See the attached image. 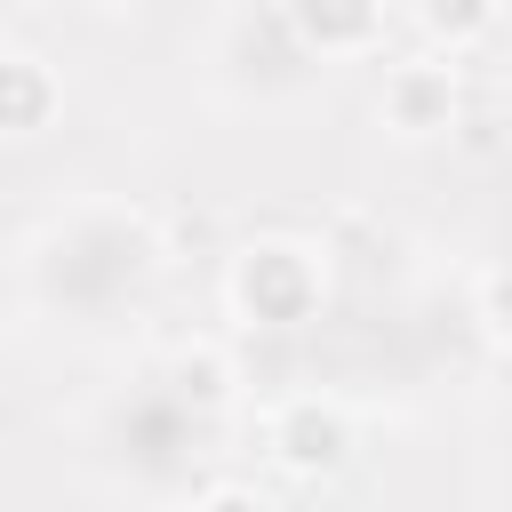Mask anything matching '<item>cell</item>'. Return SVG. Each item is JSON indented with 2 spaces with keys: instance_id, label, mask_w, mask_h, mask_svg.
Returning <instances> with one entry per match:
<instances>
[{
  "instance_id": "6da1fadb",
  "label": "cell",
  "mask_w": 512,
  "mask_h": 512,
  "mask_svg": "<svg viewBox=\"0 0 512 512\" xmlns=\"http://www.w3.org/2000/svg\"><path fill=\"white\" fill-rule=\"evenodd\" d=\"M432 104H448V88H440V80H400V120H408V128H416Z\"/></svg>"
},
{
  "instance_id": "7a4b0ae2",
  "label": "cell",
  "mask_w": 512,
  "mask_h": 512,
  "mask_svg": "<svg viewBox=\"0 0 512 512\" xmlns=\"http://www.w3.org/2000/svg\"><path fill=\"white\" fill-rule=\"evenodd\" d=\"M432 24H456V32H472V24H488V0H432Z\"/></svg>"
}]
</instances>
